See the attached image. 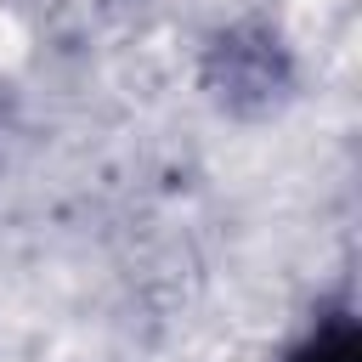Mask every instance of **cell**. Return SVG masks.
Returning a JSON list of instances; mask_svg holds the SVG:
<instances>
[{
  "label": "cell",
  "instance_id": "2",
  "mask_svg": "<svg viewBox=\"0 0 362 362\" xmlns=\"http://www.w3.org/2000/svg\"><path fill=\"white\" fill-rule=\"evenodd\" d=\"M283 362H362V328H356V317L345 305L328 311V317H317L311 334L294 339Z\"/></svg>",
  "mask_w": 362,
  "mask_h": 362
},
{
  "label": "cell",
  "instance_id": "1",
  "mask_svg": "<svg viewBox=\"0 0 362 362\" xmlns=\"http://www.w3.org/2000/svg\"><path fill=\"white\" fill-rule=\"evenodd\" d=\"M294 85L288 51L266 28H232L209 45V90L238 113H266Z\"/></svg>",
  "mask_w": 362,
  "mask_h": 362
}]
</instances>
